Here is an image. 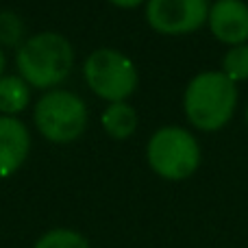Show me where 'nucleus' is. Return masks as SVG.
<instances>
[{"mask_svg": "<svg viewBox=\"0 0 248 248\" xmlns=\"http://www.w3.org/2000/svg\"><path fill=\"white\" fill-rule=\"evenodd\" d=\"M74 46L65 35L57 31H39L24 39L16 50L17 74L31 85V90L50 92L61 87L72 74Z\"/></svg>", "mask_w": 248, "mask_h": 248, "instance_id": "nucleus-1", "label": "nucleus"}, {"mask_svg": "<svg viewBox=\"0 0 248 248\" xmlns=\"http://www.w3.org/2000/svg\"><path fill=\"white\" fill-rule=\"evenodd\" d=\"M237 107V85L222 72H198L183 94V111L187 122L198 131H220L227 126Z\"/></svg>", "mask_w": 248, "mask_h": 248, "instance_id": "nucleus-2", "label": "nucleus"}, {"mask_svg": "<svg viewBox=\"0 0 248 248\" xmlns=\"http://www.w3.org/2000/svg\"><path fill=\"white\" fill-rule=\"evenodd\" d=\"M35 131L50 144H72L81 140L90 124V109L85 100L72 90L44 92L33 105Z\"/></svg>", "mask_w": 248, "mask_h": 248, "instance_id": "nucleus-3", "label": "nucleus"}, {"mask_svg": "<svg viewBox=\"0 0 248 248\" xmlns=\"http://www.w3.org/2000/svg\"><path fill=\"white\" fill-rule=\"evenodd\" d=\"M83 78L92 94L107 105L126 103L140 85V72L133 59L109 46L96 48L85 57Z\"/></svg>", "mask_w": 248, "mask_h": 248, "instance_id": "nucleus-4", "label": "nucleus"}, {"mask_svg": "<svg viewBox=\"0 0 248 248\" xmlns=\"http://www.w3.org/2000/svg\"><path fill=\"white\" fill-rule=\"evenodd\" d=\"M146 161L166 181H185L201 166V144L183 126H161L146 144Z\"/></svg>", "mask_w": 248, "mask_h": 248, "instance_id": "nucleus-5", "label": "nucleus"}, {"mask_svg": "<svg viewBox=\"0 0 248 248\" xmlns=\"http://www.w3.org/2000/svg\"><path fill=\"white\" fill-rule=\"evenodd\" d=\"M209 0H146V22L159 35H192L207 24Z\"/></svg>", "mask_w": 248, "mask_h": 248, "instance_id": "nucleus-6", "label": "nucleus"}, {"mask_svg": "<svg viewBox=\"0 0 248 248\" xmlns=\"http://www.w3.org/2000/svg\"><path fill=\"white\" fill-rule=\"evenodd\" d=\"M209 31L227 46L248 44V4L244 0H216L207 17Z\"/></svg>", "mask_w": 248, "mask_h": 248, "instance_id": "nucleus-7", "label": "nucleus"}, {"mask_svg": "<svg viewBox=\"0 0 248 248\" xmlns=\"http://www.w3.org/2000/svg\"><path fill=\"white\" fill-rule=\"evenodd\" d=\"M31 153V131L20 118L0 116V179L13 176Z\"/></svg>", "mask_w": 248, "mask_h": 248, "instance_id": "nucleus-8", "label": "nucleus"}, {"mask_svg": "<svg viewBox=\"0 0 248 248\" xmlns=\"http://www.w3.org/2000/svg\"><path fill=\"white\" fill-rule=\"evenodd\" d=\"M100 126L111 140L124 141L135 135L140 126V116L137 109L131 103H111L100 113Z\"/></svg>", "mask_w": 248, "mask_h": 248, "instance_id": "nucleus-9", "label": "nucleus"}, {"mask_svg": "<svg viewBox=\"0 0 248 248\" xmlns=\"http://www.w3.org/2000/svg\"><path fill=\"white\" fill-rule=\"evenodd\" d=\"M33 90L20 74H4L0 78V116L20 118L31 107Z\"/></svg>", "mask_w": 248, "mask_h": 248, "instance_id": "nucleus-10", "label": "nucleus"}, {"mask_svg": "<svg viewBox=\"0 0 248 248\" xmlns=\"http://www.w3.org/2000/svg\"><path fill=\"white\" fill-rule=\"evenodd\" d=\"M33 248H92V246H90V240L81 231L68 229V227H57L42 233L35 240Z\"/></svg>", "mask_w": 248, "mask_h": 248, "instance_id": "nucleus-11", "label": "nucleus"}, {"mask_svg": "<svg viewBox=\"0 0 248 248\" xmlns=\"http://www.w3.org/2000/svg\"><path fill=\"white\" fill-rule=\"evenodd\" d=\"M26 39V26L20 13L11 11V9H2L0 11V48H17L24 44Z\"/></svg>", "mask_w": 248, "mask_h": 248, "instance_id": "nucleus-12", "label": "nucleus"}, {"mask_svg": "<svg viewBox=\"0 0 248 248\" xmlns=\"http://www.w3.org/2000/svg\"><path fill=\"white\" fill-rule=\"evenodd\" d=\"M220 72L237 83L248 81V44H240V46H231L222 57V70Z\"/></svg>", "mask_w": 248, "mask_h": 248, "instance_id": "nucleus-13", "label": "nucleus"}, {"mask_svg": "<svg viewBox=\"0 0 248 248\" xmlns=\"http://www.w3.org/2000/svg\"><path fill=\"white\" fill-rule=\"evenodd\" d=\"M107 2L118 9H137L141 4H146V0H107Z\"/></svg>", "mask_w": 248, "mask_h": 248, "instance_id": "nucleus-14", "label": "nucleus"}, {"mask_svg": "<svg viewBox=\"0 0 248 248\" xmlns=\"http://www.w3.org/2000/svg\"><path fill=\"white\" fill-rule=\"evenodd\" d=\"M4 70H7V55H4V50L0 48V78L4 77Z\"/></svg>", "mask_w": 248, "mask_h": 248, "instance_id": "nucleus-15", "label": "nucleus"}, {"mask_svg": "<svg viewBox=\"0 0 248 248\" xmlns=\"http://www.w3.org/2000/svg\"><path fill=\"white\" fill-rule=\"evenodd\" d=\"M246 124H248V109H246Z\"/></svg>", "mask_w": 248, "mask_h": 248, "instance_id": "nucleus-16", "label": "nucleus"}]
</instances>
